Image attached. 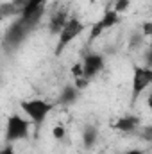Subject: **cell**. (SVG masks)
<instances>
[{"instance_id":"6da1fadb","label":"cell","mask_w":152,"mask_h":154,"mask_svg":"<svg viewBox=\"0 0 152 154\" xmlns=\"http://www.w3.org/2000/svg\"><path fill=\"white\" fill-rule=\"evenodd\" d=\"M86 31V25H84V22L79 18V16H70L68 20H66V23H65V27L59 31V34H57V43H56V56H61L65 50H66V47L72 43V41H75L82 32Z\"/></svg>"},{"instance_id":"7a4b0ae2","label":"cell","mask_w":152,"mask_h":154,"mask_svg":"<svg viewBox=\"0 0 152 154\" xmlns=\"http://www.w3.org/2000/svg\"><path fill=\"white\" fill-rule=\"evenodd\" d=\"M22 106V111L27 115V118L32 122V124H41L47 120V116L52 113L54 109V104L45 100V99H29V100H22L20 102Z\"/></svg>"},{"instance_id":"3957f363","label":"cell","mask_w":152,"mask_h":154,"mask_svg":"<svg viewBox=\"0 0 152 154\" xmlns=\"http://www.w3.org/2000/svg\"><path fill=\"white\" fill-rule=\"evenodd\" d=\"M31 125H32L31 120H27L20 115H11L7 118V124H5V140L9 143L25 140L29 136Z\"/></svg>"},{"instance_id":"277c9868","label":"cell","mask_w":152,"mask_h":154,"mask_svg":"<svg viewBox=\"0 0 152 154\" xmlns=\"http://www.w3.org/2000/svg\"><path fill=\"white\" fill-rule=\"evenodd\" d=\"M150 86H152V66L134 65L132 66V100H136Z\"/></svg>"},{"instance_id":"5b68a950","label":"cell","mask_w":152,"mask_h":154,"mask_svg":"<svg viewBox=\"0 0 152 154\" xmlns=\"http://www.w3.org/2000/svg\"><path fill=\"white\" fill-rule=\"evenodd\" d=\"M120 13H116L114 9H108L93 25H91V31H90V41H93V39H97L100 34H104L108 29H111L114 25H118L120 23Z\"/></svg>"},{"instance_id":"8992f818","label":"cell","mask_w":152,"mask_h":154,"mask_svg":"<svg viewBox=\"0 0 152 154\" xmlns=\"http://www.w3.org/2000/svg\"><path fill=\"white\" fill-rule=\"evenodd\" d=\"M81 63H82L84 79L90 81L91 77H95L102 68H104V56H102V54H88Z\"/></svg>"},{"instance_id":"52a82bcc","label":"cell","mask_w":152,"mask_h":154,"mask_svg":"<svg viewBox=\"0 0 152 154\" xmlns=\"http://www.w3.org/2000/svg\"><path fill=\"white\" fill-rule=\"evenodd\" d=\"M140 127V118L134 115H123L113 122V129L118 133H134Z\"/></svg>"},{"instance_id":"ba28073f","label":"cell","mask_w":152,"mask_h":154,"mask_svg":"<svg viewBox=\"0 0 152 154\" xmlns=\"http://www.w3.org/2000/svg\"><path fill=\"white\" fill-rule=\"evenodd\" d=\"M70 16L66 14V13H57V14H54L52 16V20H50V31L54 32V34H59V31L65 27V23H66V20H68Z\"/></svg>"},{"instance_id":"9c48e42d","label":"cell","mask_w":152,"mask_h":154,"mask_svg":"<svg viewBox=\"0 0 152 154\" xmlns=\"http://www.w3.org/2000/svg\"><path fill=\"white\" fill-rule=\"evenodd\" d=\"M31 2H32V0H13L11 4H5V7H4V14H7V13L11 11L13 14H18V16H20L22 11H23Z\"/></svg>"},{"instance_id":"30bf717a","label":"cell","mask_w":152,"mask_h":154,"mask_svg":"<svg viewBox=\"0 0 152 154\" xmlns=\"http://www.w3.org/2000/svg\"><path fill=\"white\" fill-rule=\"evenodd\" d=\"M75 99H77V88L68 86V88H65V91L61 93V102H65V104H70V102H74Z\"/></svg>"},{"instance_id":"8fae6325","label":"cell","mask_w":152,"mask_h":154,"mask_svg":"<svg viewBox=\"0 0 152 154\" xmlns=\"http://www.w3.org/2000/svg\"><path fill=\"white\" fill-rule=\"evenodd\" d=\"M52 136H54L57 142H61V140H65V136H66V129H65L63 125H54V127H52Z\"/></svg>"},{"instance_id":"7c38bea8","label":"cell","mask_w":152,"mask_h":154,"mask_svg":"<svg viewBox=\"0 0 152 154\" xmlns=\"http://www.w3.org/2000/svg\"><path fill=\"white\" fill-rule=\"evenodd\" d=\"M129 5H131V0H116V2H114V7H113V9L116 11V13H120V14H122V13H123V11L129 7Z\"/></svg>"},{"instance_id":"4fadbf2b","label":"cell","mask_w":152,"mask_h":154,"mask_svg":"<svg viewBox=\"0 0 152 154\" xmlns=\"http://www.w3.org/2000/svg\"><path fill=\"white\" fill-rule=\"evenodd\" d=\"M95 138H97L95 129H86V131H84V143H86V145H91V143L95 142Z\"/></svg>"},{"instance_id":"5bb4252c","label":"cell","mask_w":152,"mask_h":154,"mask_svg":"<svg viewBox=\"0 0 152 154\" xmlns=\"http://www.w3.org/2000/svg\"><path fill=\"white\" fill-rule=\"evenodd\" d=\"M143 36L152 38V22H147V23L143 25Z\"/></svg>"},{"instance_id":"9a60e30c","label":"cell","mask_w":152,"mask_h":154,"mask_svg":"<svg viewBox=\"0 0 152 154\" xmlns=\"http://www.w3.org/2000/svg\"><path fill=\"white\" fill-rule=\"evenodd\" d=\"M120 154H145L143 151H140V149H127V151H123V152Z\"/></svg>"},{"instance_id":"2e32d148","label":"cell","mask_w":152,"mask_h":154,"mask_svg":"<svg viewBox=\"0 0 152 154\" xmlns=\"http://www.w3.org/2000/svg\"><path fill=\"white\" fill-rule=\"evenodd\" d=\"M0 154H16V152H14V149H13L11 145H5V147L2 149V152H0Z\"/></svg>"},{"instance_id":"e0dca14e","label":"cell","mask_w":152,"mask_h":154,"mask_svg":"<svg viewBox=\"0 0 152 154\" xmlns=\"http://www.w3.org/2000/svg\"><path fill=\"white\" fill-rule=\"evenodd\" d=\"M147 108H149V111H150V115H152V95L147 99Z\"/></svg>"},{"instance_id":"ac0fdd59","label":"cell","mask_w":152,"mask_h":154,"mask_svg":"<svg viewBox=\"0 0 152 154\" xmlns=\"http://www.w3.org/2000/svg\"><path fill=\"white\" fill-rule=\"evenodd\" d=\"M149 66H152V47H150V50H149Z\"/></svg>"},{"instance_id":"d6986e66","label":"cell","mask_w":152,"mask_h":154,"mask_svg":"<svg viewBox=\"0 0 152 154\" xmlns=\"http://www.w3.org/2000/svg\"><path fill=\"white\" fill-rule=\"evenodd\" d=\"M88 2H90V4H95V2H97V0H88Z\"/></svg>"},{"instance_id":"ffe728a7","label":"cell","mask_w":152,"mask_h":154,"mask_svg":"<svg viewBox=\"0 0 152 154\" xmlns=\"http://www.w3.org/2000/svg\"><path fill=\"white\" fill-rule=\"evenodd\" d=\"M150 47H152V38H150Z\"/></svg>"}]
</instances>
